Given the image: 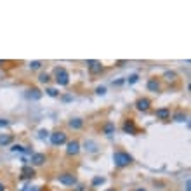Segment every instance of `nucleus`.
Instances as JSON below:
<instances>
[{"mask_svg":"<svg viewBox=\"0 0 191 191\" xmlns=\"http://www.w3.org/2000/svg\"><path fill=\"white\" fill-rule=\"evenodd\" d=\"M0 64H4V61H0Z\"/></svg>","mask_w":191,"mask_h":191,"instance_id":"obj_30","label":"nucleus"},{"mask_svg":"<svg viewBox=\"0 0 191 191\" xmlns=\"http://www.w3.org/2000/svg\"><path fill=\"white\" fill-rule=\"evenodd\" d=\"M47 134H49L47 130H40V132H38V137H40V139H44V137H47Z\"/></svg>","mask_w":191,"mask_h":191,"instance_id":"obj_23","label":"nucleus"},{"mask_svg":"<svg viewBox=\"0 0 191 191\" xmlns=\"http://www.w3.org/2000/svg\"><path fill=\"white\" fill-rule=\"evenodd\" d=\"M23 191H40V189H38V188H24Z\"/></svg>","mask_w":191,"mask_h":191,"instance_id":"obj_27","label":"nucleus"},{"mask_svg":"<svg viewBox=\"0 0 191 191\" xmlns=\"http://www.w3.org/2000/svg\"><path fill=\"white\" fill-rule=\"evenodd\" d=\"M176 118H177V120H179V122H183V118H186V116H183V115H181V113H179V115H176Z\"/></svg>","mask_w":191,"mask_h":191,"instance_id":"obj_28","label":"nucleus"},{"mask_svg":"<svg viewBox=\"0 0 191 191\" xmlns=\"http://www.w3.org/2000/svg\"><path fill=\"white\" fill-rule=\"evenodd\" d=\"M7 125H9L7 120H0V127H7Z\"/></svg>","mask_w":191,"mask_h":191,"instance_id":"obj_26","label":"nucleus"},{"mask_svg":"<svg viewBox=\"0 0 191 191\" xmlns=\"http://www.w3.org/2000/svg\"><path fill=\"white\" fill-rule=\"evenodd\" d=\"M96 92H98V94H104L106 89H104V87H98V89H96Z\"/></svg>","mask_w":191,"mask_h":191,"instance_id":"obj_25","label":"nucleus"},{"mask_svg":"<svg viewBox=\"0 0 191 191\" xmlns=\"http://www.w3.org/2000/svg\"><path fill=\"white\" fill-rule=\"evenodd\" d=\"M108 191H115V189H108Z\"/></svg>","mask_w":191,"mask_h":191,"instance_id":"obj_32","label":"nucleus"},{"mask_svg":"<svg viewBox=\"0 0 191 191\" xmlns=\"http://www.w3.org/2000/svg\"><path fill=\"white\" fill-rule=\"evenodd\" d=\"M163 77H165V80H167V82H172V80H176V73H174V71H167Z\"/></svg>","mask_w":191,"mask_h":191,"instance_id":"obj_16","label":"nucleus"},{"mask_svg":"<svg viewBox=\"0 0 191 191\" xmlns=\"http://www.w3.org/2000/svg\"><path fill=\"white\" fill-rule=\"evenodd\" d=\"M40 61H33V63H30V68L31 70H38V68H40Z\"/></svg>","mask_w":191,"mask_h":191,"instance_id":"obj_19","label":"nucleus"},{"mask_svg":"<svg viewBox=\"0 0 191 191\" xmlns=\"http://www.w3.org/2000/svg\"><path fill=\"white\" fill-rule=\"evenodd\" d=\"M113 162L116 167H127L129 163H132V157L129 153H124V151H116L113 155Z\"/></svg>","mask_w":191,"mask_h":191,"instance_id":"obj_1","label":"nucleus"},{"mask_svg":"<svg viewBox=\"0 0 191 191\" xmlns=\"http://www.w3.org/2000/svg\"><path fill=\"white\" fill-rule=\"evenodd\" d=\"M113 130H115V125H113V124H106V127H104V134H111V132Z\"/></svg>","mask_w":191,"mask_h":191,"instance_id":"obj_17","label":"nucleus"},{"mask_svg":"<svg viewBox=\"0 0 191 191\" xmlns=\"http://www.w3.org/2000/svg\"><path fill=\"white\" fill-rule=\"evenodd\" d=\"M124 132H125V134H135V132H137V129H135L134 122H132V120L125 122V124H124Z\"/></svg>","mask_w":191,"mask_h":191,"instance_id":"obj_6","label":"nucleus"},{"mask_svg":"<svg viewBox=\"0 0 191 191\" xmlns=\"http://www.w3.org/2000/svg\"><path fill=\"white\" fill-rule=\"evenodd\" d=\"M11 141H12V137L9 134H0V146L2 144H9Z\"/></svg>","mask_w":191,"mask_h":191,"instance_id":"obj_15","label":"nucleus"},{"mask_svg":"<svg viewBox=\"0 0 191 191\" xmlns=\"http://www.w3.org/2000/svg\"><path fill=\"white\" fill-rule=\"evenodd\" d=\"M47 94H49V96H52V98H56V96H57V90L56 89H49V90H47Z\"/></svg>","mask_w":191,"mask_h":191,"instance_id":"obj_22","label":"nucleus"},{"mask_svg":"<svg viewBox=\"0 0 191 191\" xmlns=\"http://www.w3.org/2000/svg\"><path fill=\"white\" fill-rule=\"evenodd\" d=\"M44 162H45V155H42V153H35L31 157V163L33 165H42Z\"/></svg>","mask_w":191,"mask_h":191,"instance_id":"obj_10","label":"nucleus"},{"mask_svg":"<svg viewBox=\"0 0 191 191\" xmlns=\"http://www.w3.org/2000/svg\"><path fill=\"white\" fill-rule=\"evenodd\" d=\"M157 118H160V120H167L170 116V109L169 108H160V109H157Z\"/></svg>","mask_w":191,"mask_h":191,"instance_id":"obj_7","label":"nucleus"},{"mask_svg":"<svg viewBox=\"0 0 191 191\" xmlns=\"http://www.w3.org/2000/svg\"><path fill=\"white\" fill-rule=\"evenodd\" d=\"M28 98H30V99H40L42 94H40V90H38V89H31V90H28Z\"/></svg>","mask_w":191,"mask_h":191,"instance_id":"obj_13","label":"nucleus"},{"mask_svg":"<svg viewBox=\"0 0 191 191\" xmlns=\"http://www.w3.org/2000/svg\"><path fill=\"white\" fill-rule=\"evenodd\" d=\"M56 82L57 85H68L70 83V75L64 68H56Z\"/></svg>","mask_w":191,"mask_h":191,"instance_id":"obj_2","label":"nucleus"},{"mask_svg":"<svg viewBox=\"0 0 191 191\" xmlns=\"http://www.w3.org/2000/svg\"><path fill=\"white\" fill-rule=\"evenodd\" d=\"M137 78H139L137 75H132L130 78H129V82H130V83H135V82H137Z\"/></svg>","mask_w":191,"mask_h":191,"instance_id":"obj_24","label":"nucleus"},{"mask_svg":"<svg viewBox=\"0 0 191 191\" xmlns=\"http://www.w3.org/2000/svg\"><path fill=\"white\" fill-rule=\"evenodd\" d=\"M148 89L153 90V92H158V90H160V83H158L155 78H151L150 82H148Z\"/></svg>","mask_w":191,"mask_h":191,"instance_id":"obj_12","label":"nucleus"},{"mask_svg":"<svg viewBox=\"0 0 191 191\" xmlns=\"http://www.w3.org/2000/svg\"><path fill=\"white\" fill-rule=\"evenodd\" d=\"M137 191H144V189H137Z\"/></svg>","mask_w":191,"mask_h":191,"instance_id":"obj_31","label":"nucleus"},{"mask_svg":"<svg viewBox=\"0 0 191 191\" xmlns=\"http://www.w3.org/2000/svg\"><path fill=\"white\" fill-rule=\"evenodd\" d=\"M57 179H59V183L64 184V186H73V184L77 183V177L73 176V174H61Z\"/></svg>","mask_w":191,"mask_h":191,"instance_id":"obj_4","label":"nucleus"},{"mask_svg":"<svg viewBox=\"0 0 191 191\" xmlns=\"http://www.w3.org/2000/svg\"><path fill=\"white\" fill-rule=\"evenodd\" d=\"M66 151H68V155H78V151H80V144H78V141H71V142H68Z\"/></svg>","mask_w":191,"mask_h":191,"instance_id":"obj_5","label":"nucleus"},{"mask_svg":"<svg viewBox=\"0 0 191 191\" xmlns=\"http://www.w3.org/2000/svg\"><path fill=\"white\" fill-rule=\"evenodd\" d=\"M50 142H52L54 146L64 144L66 142V134L64 132H54V134H50Z\"/></svg>","mask_w":191,"mask_h":191,"instance_id":"obj_3","label":"nucleus"},{"mask_svg":"<svg viewBox=\"0 0 191 191\" xmlns=\"http://www.w3.org/2000/svg\"><path fill=\"white\" fill-rule=\"evenodd\" d=\"M92 183H94V184H103V183H104V177H96Z\"/></svg>","mask_w":191,"mask_h":191,"instance_id":"obj_21","label":"nucleus"},{"mask_svg":"<svg viewBox=\"0 0 191 191\" xmlns=\"http://www.w3.org/2000/svg\"><path fill=\"white\" fill-rule=\"evenodd\" d=\"M83 125V122L80 120V118H73V120H70V127L71 129H80Z\"/></svg>","mask_w":191,"mask_h":191,"instance_id":"obj_14","label":"nucleus"},{"mask_svg":"<svg viewBox=\"0 0 191 191\" xmlns=\"http://www.w3.org/2000/svg\"><path fill=\"white\" fill-rule=\"evenodd\" d=\"M35 176V170L31 169V167H23L21 170V177H24V179H30V177Z\"/></svg>","mask_w":191,"mask_h":191,"instance_id":"obj_11","label":"nucleus"},{"mask_svg":"<svg viewBox=\"0 0 191 191\" xmlns=\"http://www.w3.org/2000/svg\"><path fill=\"white\" fill-rule=\"evenodd\" d=\"M12 151H21V153H23V151H26V150H24V146H19V144H14V146H12Z\"/></svg>","mask_w":191,"mask_h":191,"instance_id":"obj_20","label":"nucleus"},{"mask_svg":"<svg viewBox=\"0 0 191 191\" xmlns=\"http://www.w3.org/2000/svg\"><path fill=\"white\" fill-rule=\"evenodd\" d=\"M38 80H40L42 83H47L50 78H49V75H47V73H42V75H40V78H38Z\"/></svg>","mask_w":191,"mask_h":191,"instance_id":"obj_18","label":"nucleus"},{"mask_svg":"<svg viewBox=\"0 0 191 191\" xmlns=\"http://www.w3.org/2000/svg\"><path fill=\"white\" fill-rule=\"evenodd\" d=\"M87 64H89V70L92 71V73H99V71H103V66L99 61H87Z\"/></svg>","mask_w":191,"mask_h":191,"instance_id":"obj_8","label":"nucleus"},{"mask_svg":"<svg viewBox=\"0 0 191 191\" xmlns=\"http://www.w3.org/2000/svg\"><path fill=\"white\" fill-rule=\"evenodd\" d=\"M0 191H5V188H4V184L0 183Z\"/></svg>","mask_w":191,"mask_h":191,"instance_id":"obj_29","label":"nucleus"},{"mask_svg":"<svg viewBox=\"0 0 191 191\" xmlns=\"http://www.w3.org/2000/svg\"><path fill=\"white\" fill-rule=\"evenodd\" d=\"M150 99H146V98H142V99H139L137 103H135V106H137V109H141V111H146L148 108H150Z\"/></svg>","mask_w":191,"mask_h":191,"instance_id":"obj_9","label":"nucleus"}]
</instances>
